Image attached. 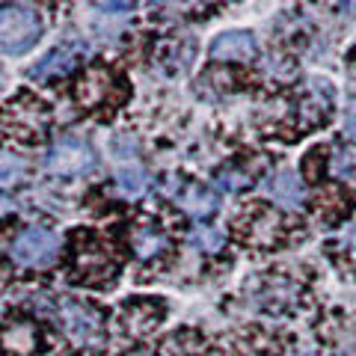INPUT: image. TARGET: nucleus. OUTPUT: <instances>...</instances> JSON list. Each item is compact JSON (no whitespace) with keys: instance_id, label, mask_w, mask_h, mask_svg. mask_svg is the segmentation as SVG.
Instances as JSON below:
<instances>
[{"instance_id":"11","label":"nucleus","mask_w":356,"mask_h":356,"mask_svg":"<svg viewBox=\"0 0 356 356\" xmlns=\"http://www.w3.org/2000/svg\"><path fill=\"white\" fill-rule=\"evenodd\" d=\"M116 184H119L122 196L137 199V196L146 193L149 178H146V172L140 170V163H125V166H119V172H116Z\"/></svg>"},{"instance_id":"7","label":"nucleus","mask_w":356,"mask_h":356,"mask_svg":"<svg viewBox=\"0 0 356 356\" xmlns=\"http://www.w3.org/2000/svg\"><path fill=\"white\" fill-rule=\"evenodd\" d=\"M175 205L187 211L191 217H211L220 208V196L202 184H184L181 191L175 193Z\"/></svg>"},{"instance_id":"8","label":"nucleus","mask_w":356,"mask_h":356,"mask_svg":"<svg viewBox=\"0 0 356 356\" xmlns=\"http://www.w3.org/2000/svg\"><path fill=\"white\" fill-rule=\"evenodd\" d=\"M267 193L273 196V202H280L285 208H303V202H306L303 184H300V178L291 170L276 172L270 181H267Z\"/></svg>"},{"instance_id":"19","label":"nucleus","mask_w":356,"mask_h":356,"mask_svg":"<svg viewBox=\"0 0 356 356\" xmlns=\"http://www.w3.org/2000/svg\"><path fill=\"white\" fill-rule=\"evenodd\" d=\"M306 356H312V353H306Z\"/></svg>"},{"instance_id":"1","label":"nucleus","mask_w":356,"mask_h":356,"mask_svg":"<svg viewBox=\"0 0 356 356\" xmlns=\"http://www.w3.org/2000/svg\"><path fill=\"white\" fill-rule=\"evenodd\" d=\"M42 33L39 15L30 6L6 3L0 13V36H3V54L6 57H18V54L30 51Z\"/></svg>"},{"instance_id":"13","label":"nucleus","mask_w":356,"mask_h":356,"mask_svg":"<svg viewBox=\"0 0 356 356\" xmlns=\"http://www.w3.org/2000/svg\"><path fill=\"white\" fill-rule=\"evenodd\" d=\"M110 77L102 74V72H92L86 77V83H81V89H77V98L86 104V107H92V104H102V98L107 95V83Z\"/></svg>"},{"instance_id":"4","label":"nucleus","mask_w":356,"mask_h":356,"mask_svg":"<svg viewBox=\"0 0 356 356\" xmlns=\"http://www.w3.org/2000/svg\"><path fill=\"white\" fill-rule=\"evenodd\" d=\"M60 324L63 332L69 336L74 344H95L102 336V318L98 312L83 303V300H63L60 303Z\"/></svg>"},{"instance_id":"3","label":"nucleus","mask_w":356,"mask_h":356,"mask_svg":"<svg viewBox=\"0 0 356 356\" xmlns=\"http://www.w3.org/2000/svg\"><path fill=\"white\" fill-rule=\"evenodd\" d=\"M60 238L42 226H30L13 241V259L24 267H44L57 259Z\"/></svg>"},{"instance_id":"10","label":"nucleus","mask_w":356,"mask_h":356,"mask_svg":"<svg viewBox=\"0 0 356 356\" xmlns=\"http://www.w3.org/2000/svg\"><path fill=\"white\" fill-rule=\"evenodd\" d=\"M36 327L27 324V321H21V324H13V327H6L3 332V341H6V350H13L18 356H27L36 350Z\"/></svg>"},{"instance_id":"5","label":"nucleus","mask_w":356,"mask_h":356,"mask_svg":"<svg viewBox=\"0 0 356 356\" xmlns=\"http://www.w3.org/2000/svg\"><path fill=\"white\" fill-rule=\"evenodd\" d=\"M259 54V42L252 33L247 30H229L220 33L211 42V57L214 60H229V63H241V60H252Z\"/></svg>"},{"instance_id":"16","label":"nucleus","mask_w":356,"mask_h":356,"mask_svg":"<svg viewBox=\"0 0 356 356\" xmlns=\"http://www.w3.org/2000/svg\"><path fill=\"white\" fill-rule=\"evenodd\" d=\"M217 184L226 187V191H232V193H238V191H243V187H250V178L243 172H238V170H220Z\"/></svg>"},{"instance_id":"2","label":"nucleus","mask_w":356,"mask_h":356,"mask_svg":"<svg viewBox=\"0 0 356 356\" xmlns=\"http://www.w3.org/2000/svg\"><path fill=\"white\" fill-rule=\"evenodd\" d=\"M44 163L54 175H63V178H72V175H83L95 166V152L86 140H77V137H60L54 146L44 154Z\"/></svg>"},{"instance_id":"18","label":"nucleus","mask_w":356,"mask_h":356,"mask_svg":"<svg viewBox=\"0 0 356 356\" xmlns=\"http://www.w3.org/2000/svg\"><path fill=\"white\" fill-rule=\"evenodd\" d=\"M128 356H154V353H149V350H134V353H128Z\"/></svg>"},{"instance_id":"17","label":"nucleus","mask_w":356,"mask_h":356,"mask_svg":"<svg viewBox=\"0 0 356 356\" xmlns=\"http://www.w3.org/2000/svg\"><path fill=\"white\" fill-rule=\"evenodd\" d=\"M21 178V161L15 158V154H9V152H3V184H9V181H18Z\"/></svg>"},{"instance_id":"15","label":"nucleus","mask_w":356,"mask_h":356,"mask_svg":"<svg viewBox=\"0 0 356 356\" xmlns=\"http://www.w3.org/2000/svg\"><path fill=\"white\" fill-rule=\"evenodd\" d=\"M110 149H113V154H116L119 161H131V163H137L140 143H137V137H131V134H116L113 143H110Z\"/></svg>"},{"instance_id":"6","label":"nucleus","mask_w":356,"mask_h":356,"mask_svg":"<svg viewBox=\"0 0 356 356\" xmlns=\"http://www.w3.org/2000/svg\"><path fill=\"white\" fill-rule=\"evenodd\" d=\"M77 60H81V48H74V44H60V48L48 51L36 65H33L30 77H36V81H57V77H65L74 69Z\"/></svg>"},{"instance_id":"9","label":"nucleus","mask_w":356,"mask_h":356,"mask_svg":"<svg viewBox=\"0 0 356 356\" xmlns=\"http://www.w3.org/2000/svg\"><path fill=\"white\" fill-rule=\"evenodd\" d=\"M131 250L137 259H154V255H161L166 250V238L154 226H137L131 235Z\"/></svg>"},{"instance_id":"14","label":"nucleus","mask_w":356,"mask_h":356,"mask_svg":"<svg viewBox=\"0 0 356 356\" xmlns=\"http://www.w3.org/2000/svg\"><path fill=\"white\" fill-rule=\"evenodd\" d=\"M191 243L202 252H217L222 243H226V235H222V229H217V226H193Z\"/></svg>"},{"instance_id":"12","label":"nucleus","mask_w":356,"mask_h":356,"mask_svg":"<svg viewBox=\"0 0 356 356\" xmlns=\"http://www.w3.org/2000/svg\"><path fill=\"white\" fill-rule=\"evenodd\" d=\"M161 312L158 309H146V303H137V306H131L128 312H125V327L131 330V332H149V330H154L161 324Z\"/></svg>"}]
</instances>
